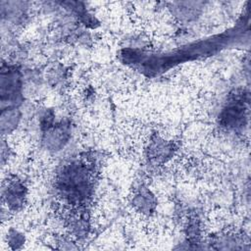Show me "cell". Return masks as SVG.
<instances>
[{"instance_id":"cell-1","label":"cell","mask_w":251,"mask_h":251,"mask_svg":"<svg viewBox=\"0 0 251 251\" xmlns=\"http://www.w3.org/2000/svg\"><path fill=\"white\" fill-rule=\"evenodd\" d=\"M57 188L70 203L84 201L91 191V178L86 167L77 162L66 165L58 175Z\"/></svg>"},{"instance_id":"cell-2","label":"cell","mask_w":251,"mask_h":251,"mask_svg":"<svg viewBox=\"0 0 251 251\" xmlns=\"http://www.w3.org/2000/svg\"><path fill=\"white\" fill-rule=\"evenodd\" d=\"M21 81L18 72L15 70L2 71L1 74V99L2 101L6 98L10 101L15 100L20 94Z\"/></svg>"},{"instance_id":"cell-3","label":"cell","mask_w":251,"mask_h":251,"mask_svg":"<svg viewBox=\"0 0 251 251\" xmlns=\"http://www.w3.org/2000/svg\"><path fill=\"white\" fill-rule=\"evenodd\" d=\"M26 189L19 180L11 181L4 190V199L11 209H19L23 206Z\"/></svg>"},{"instance_id":"cell-4","label":"cell","mask_w":251,"mask_h":251,"mask_svg":"<svg viewBox=\"0 0 251 251\" xmlns=\"http://www.w3.org/2000/svg\"><path fill=\"white\" fill-rule=\"evenodd\" d=\"M45 143L50 149L58 150L64 146L69 138V126L64 123L51 126L46 130Z\"/></svg>"},{"instance_id":"cell-5","label":"cell","mask_w":251,"mask_h":251,"mask_svg":"<svg viewBox=\"0 0 251 251\" xmlns=\"http://www.w3.org/2000/svg\"><path fill=\"white\" fill-rule=\"evenodd\" d=\"M244 118V107L239 102H236L224 110L221 120L226 126L237 127L242 125Z\"/></svg>"},{"instance_id":"cell-6","label":"cell","mask_w":251,"mask_h":251,"mask_svg":"<svg viewBox=\"0 0 251 251\" xmlns=\"http://www.w3.org/2000/svg\"><path fill=\"white\" fill-rule=\"evenodd\" d=\"M20 120V112L18 109L9 107L2 111L1 114V131L3 134L12 131L18 125Z\"/></svg>"},{"instance_id":"cell-7","label":"cell","mask_w":251,"mask_h":251,"mask_svg":"<svg viewBox=\"0 0 251 251\" xmlns=\"http://www.w3.org/2000/svg\"><path fill=\"white\" fill-rule=\"evenodd\" d=\"M134 206L142 213L149 214L155 207V200L153 195L147 189H142L133 198Z\"/></svg>"},{"instance_id":"cell-8","label":"cell","mask_w":251,"mask_h":251,"mask_svg":"<svg viewBox=\"0 0 251 251\" xmlns=\"http://www.w3.org/2000/svg\"><path fill=\"white\" fill-rule=\"evenodd\" d=\"M25 241V238L23 236V234L19 233L16 230H12L9 233V244L13 247V248H19L20 245H22Z\"/></svg>"}]
</instances>
